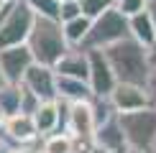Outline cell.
Segmentation results:
<instances>
[{"mask_svg":"<svg viewBox=\"0 0 156 153\" xmlns=\"http://www.w3.org/2000/svg\"><path fill=\"white\" fill-rule=\"evenodd\" d=\"M113 66L118 82H128V84H141L146 87L148 76H151V59H148V49L141 46L136 38H123V41L113 43V46L102 49Z\"/></svg>","mask_w":156,"mask_h":153,"instance_id":"cell-1","label":"cell"},{"mask_svg":"<svg viewBox=\"0 0 156 153\" xmlns=\"http://www.w3.org/2000/svg\"><path fill=\"white\" fill-rule=\"evenodd\" d=\"M26 46L31 49L36 64H46V66H56V61L72 49L64 36L62 21H56V18H36Z\"/></svg>","mask_w":156,"mask_h":153,"instance_id":"cell-2","label":"cell"},{"mask_svg":"<svg viewBox=\"0 0 156 153\" xmlns=\"http://www.w3.org/2000/svg\"><path fill=\"white\" fill-rule=\"evenodd\" d=\"M36 18L38 15L28 8L26 0H16V3L5 5V13L0 18V51L10 46H23L34 31Z\"/></svg>","mask_w":156,"mask_h":153,"instance_id":"cell-3","label":"cell"},{"mask_svg":"<svg viewBox=\"0 0 156 153\" xmlns=\"http://www.w3.org/2000/svg\"><path fill=\"white\" fill-rule=\"evenodd\" d=\"M131 36V28H128V18L123 15L118 8L102 13L100 18H95L92 21V28H90L87 38H84L82 49L84 51H92V49H108L113 46V43L123 41V38Z\"/></svg>","mask_w":156,"mask_h":153,"instance_id":"cell-4","label":"cell"},{"mask_svg":"<svg viewBox=\"0 0 156 153\" xmlns=\"http://www.w3.org/2000/svg\"><path fill=\"white\" fill-rule=\"evenodd\" d=\"M128 148L136 151H154L156 148V107H144L136 112L118 115Z\"/></svg>","mask_w":156,"mask_h":153,"instance_id":"cell-5","label":"cell"},{"mask_svg":"<svg viewBox=\"0 0 156 153\" xmlns=\"http://www.w3.org/2000/svg\"><path fill=\"white\" fill-rule=\"evenodd\" d=\"M90 54V89H92L95 97H110L113 94L115 84H118V76H115L113 66H110L105 51L100 49H92L87 51Z\"/></svg>","mask_w":156,"mask_h":153,"instance_id":"cell-6","label":"cell"},{"mask_svg":"<svg viewBox=\"0 0 156 153\" xmlns=\"http://www.w3.org/2000/svg\"><path fill=\"white\" fill-rule=\"evenodd\" d=\"M36 64L31 49L26 46H10V49H3L0 51V66H3V74L8 79V84H21L26 72Z\"/></svg>","mask_w":156,"mask_h":153,"instance_id":"cell-7","label":"cell"},{"mask_svg":"<svg viewBox=\"0 0 156 153\" xmlns=\"http://www.w3.org/2000/svg\"><path fill=\"white\" fill-rule=\"evenodd\" d=\"M110 105L118 115L126 112H136V110H144V107H151V100H148L146 87L141 84H128V82H118L110 94Z\"/></svg>","mask_w":156,"mask_h":153,"instance_id":"cell-8","label":"cell"},{"mask_svg":"<svg viewBox=\"0 0 156 153\" xmlns=\"http://www.w3.org/2000/svg\"><path fill=\"white\" fill-rule=\"evenodd\" d=\"M21 84L26 89H31L41 102H51L59 97L56 94V72H54V66H46V64H34L26 72Z\"/></svg>","mask_w":156,"mask_h":153,"instance_id":"cell-9","label":"cell"},{"mask_svg":"<svg viewBox=\"0 0 156 153\" xmlns=\"http://www.w3.org/2000/svg\"><path fill=\"white\" fill-rule=\"evenodd\" d=\"M41 138L38 135V127H36V120L34 115L28 112H16L10 117H5V125H3V140L10 145H26V143H36Z\"/></svg>","mask_w":156,"mask_h":153,"instance_id":"cell-10","label":"cell"},{"mask_svg":"<svg viewBox=\"0 0 156 153\" xmlns=\"http://www.w3.org/2000/svg\"><path fill=\"white\" fill-rule=\"evenodd\" d=\"M92 145L105 153H128V140H126V133H123V125L118 120V115L115 117L105 120V123H100L95 127V135H92Z\"/></svg>","mask_w":156,"mask_h":153,"instance_id":"cell-11","label":"cell"},{"mask_svg":"<svg viewBox=\"0 0 156 153\" xmlns=\"http://www.w3.org/2000/svg\"><path fill=\"white\" fill-rule=\"evenodd\" d=\"M54 72L59 76H74V79H90V54L84 49H77L72 46L67 54L56 61Z\"/></svg>","mask_w":156,"mask_h":153,"instance_id":"cell-12","label":"cell"},{"mask_svg":"<svg viewBox=\"0 0 156 153\" xmlns=\"http://www.w3.org/2000/svg\"><path fill=\"white\" fill-rule=\"evenodd\" d=\"M36 127H38V135L49 138L54 133H62V112H59V102L51 100V102H41L38 110L34 112Z\"/></svg>","mask_w":156,"mask_h":153,"instance_id":"cell-13","label":"cell"},{"mask_svg":"<svg viewBox=\"0 0 156 153\" xmlns=\"http://www.w3.org/2000/svg\"><path fill=\"white\" fill-rule=\"evenodd\" d=\"M56 100L64 102H84V100H92V89H90V82L84 79H74V76H59L56 74Z\"/></svg>","mask_w":156,"mask_h":153,"instance_id":"cell-14","label":"cell"},{"mask_svg":"<svg viewBox=\"0 0 156 153\" xmlns=\"http://www.w3.org/2000/svg\"><path fill=\"white\" fill-rule=\"evenodd\" d=\"M128 28H131V38L141 43V46L151 49L154 41H156V25L151 21V15H148V10L138 13V15H131L128 18Z\"/></svg>","mask_w":156,"mask_h":153,"instance_id":"cell-15","label":"cell"},{"mask_svg":"<svg viewBox=\"0 0 156 153\" xmlns=\"http://www.w3.org/2000/svg\"><path fill=\"white\" fill-rule=\"evenodd\" d=\"M62 25H64V36H67L69 46H77V49H82L84 38H87L90 28H92V18H87V15H80V18H74V21H69V23H62Z\"/></svg>","mask_w":156,"mask_h":153,"instance_id":"cell-16","label":"cell"},{"mask_svg":"<svg viewBox=\"0 0 156 153\" xmlns=\"http://www.w3.org/2000/svg\"><path fill=\"white\" fill-rule=\"evenodd\" d=\"M41 151L44 153H77L80 145H77V140L69 133H54V135L44 138Z\"/></svg>","mask_w":156,"mask_h":153,"instance_id":"cell-17","label":"cell"},{"mask_svg":"<svg viewBox=\"0 0 156 153\" xmlns=\"http://www.w3.org/2000/svg\"><path fill=\"white\" fill-rule=\"evenodd\" d=\"M0 107L8 117L21 112V84H5L0 89Z\"/></svg>","mask_w":156,"mask_h":153,"instance_id":"cell-18","label":"cell"},{"mask_svg":"<svg viewBox=\"0 0 156 153\" xmlns=\"http://www.w3.org/2000/svg\"><path fill=\"white\" fill-rule=\"evenodd\" d=\"M80 5H82V15H87V18L95 21L102 13L115 8V0H80Z\"/></svg>","mask_w":156,"mask_h":153,"instance_id":"cell-19","label":"cell"},{"mask_svg":"<svg viewBox=\"0 0 156 153\" xmlns=\"http://www.w3.org/2000/svg\"><path fill=\"white\" fill-rule=\"evenodd\" d=\"M26 3L38 18H56L59 21V0H26Z\"/></svg>","mask_w":156,"mask_h":153,"instance_id":"cell-20","label":"cell"},{"mask_svg":"<svg viewBox=\"0 0 156 153\" xmlns=\"http://www.w3.org/2000/svg\"><path fill=\"white\" fill-rule=\"evenodd\" d=\"M80 15H82L80 0H62L59 3V21L62 23H69V21H74V18H80Z\"/></svg>","mask_w":156,"mask_h":153,"instance_id":"cell-21","label":"cell"},{"mask_svg":"<svg viewBox=\"0 0 156 153\" xmlns=\"http://www.w3.org/2000/svg\"><path fill=\"white\" fill-rule=\"evenodd\" d=\"M146 5H148V0H118V3H115V8H118L126 18H131V15L144 13Z\"/></svg>","mask_w":156,"mask_h":153,"instance_id":"cell-22","label":"cell"},{"mask_svg":"<svg viewBox=\"0 0 156 153\" xmlns=\"http://www.w3.org/2000/svg\"><path fill=\"white\" fill-rule=\"evenodd\" d=\"M38 105H41V100L36 97L31 89H26L23 84H21V112H28V115H34L36 110H38Z\"/></svg>","mask_w":156,"mask_h":153,"instance_id":"cell-23","label":"cell"},{"mask_svg":"<svg viewBox=\"0 0 156 153\" xmlns=\"http://www.w3.org/2000/svg\"><path fill=\"white\" fill-rule=\"evenodd\" d=\"M146 92H148V100H151V107H156V69H151V76L146 82Z\"/></svg>","mask_w":156,"mask_h":153,"instance_id":"cell-24","label":"cell"},{"mask_svg":"<svg viewBox=\"0 0 156 153\" xmlns=\"http://www.w3.org/2000/svg\"><path fill=\"white\" fill-rule=\"evenodd\" d=\"M8 153H44L41 145H34V143H26V145H10Z\"/></svg>","mask_w":156,"mask_h":153,"instance_id":"cell-25","label":"cell"},{"mask_svg":"<svg viewBox=\"0 0 156 153\" xmlns=\"http://www.w3.org/2000/svg\"><path fill=\"white\" fill-rule=\"evenodd\" d=\"M146 10H148V15H151V21H154V25H156V0H148Z\"/></svg>","mask_w":156,"mask_h":153,"instance_id":"cell-26","label":"cell"},{"mask_svg":"<svg viewBox=\"0 0 156 153\" xmlns=\"http://www.w3.org/2000/svg\"><path fill=\"white\" fill-rule=\"evenodd\" d=\"M148 59H151V66L156 69V41H154V46L148 49Z\"/></svg>","mask_w":156,"mask_h":153,"instance_id":"cell-27","label":"cell"},{"mask_svg":"<svg viewBox=\"0 0 156 153\" xmlns=\"http://www.w3.org/2000/svg\"><path fill=\"white\" fill-rule=\"evenodd\" d=\"M8 148H10V143H5V140L0 138V153H8Z\"/></svg>","mask_w":156,"mask_h":153,"instance_id":"cell-28","label":"cell"},{"mask_svg":"<svg viewBox=\"0 0 156 153\" xmlns=\"http://www.w3.org/2000/svg\"><path fill=\"white\" fill-rule=\"evenodd\" d=\"M5 84H8V79H5V74H3V66H0V89H3Z\"/></svg>","mask_w":156,"mask_h":153,"instance_id":"cell-29","label":"cell"},{"mask_svg":"<svg viewBox=\"0 0 156 153\" xmlns=\"http://www.w3.org/2000/svg\"><path fill=\"white\" fill-rule=\"evenodd\" d=\"M5 117H8V115H5L3 107H0V130H3V125H5Z\"/></svg>","mask_w":156,"mask_h":153,"instance_id":"cell-30","label":"cell"},{"mask_svg":"<svg viewBox=\"0 0 156 153\" xmlns=\"http://www.w3.org/2000/svg\"><path fill=\"white\" fill-rule=\"evenodd\" d=\"M128 153H154V151H136V148H131Z\"/></svg>","mask_w":156,"mask_h":153,"instance_id":"cell-31","label":"cell"},{"mask_svg":"<svg viewBox=\"0 0 156 153\" xmlns=\"http://www.w3.org/2000/svg\"><path fill=\"white\" fill-rule=\"evenodd\" d=\"M3 13H5V5H3V3H0V18H3Z\"/></svg>","mask_w":156,"mask_h":153,"instance_id":"cell-32","label":"cell"},{"mask_svg":"<svg viewBox=\"0 0 156 153\" xmlns=\"http://www.w3.org/2000/svg\"><path fill=\"white\" fill-rule=\"evenodd\" d=\"M0 3H3V5H8V3H16V0H0Z\"/></svg>","mask_w":156,"mask_h":153,"instance_id":"cell-33","label":"cell"},{"mask_svg":"<svg viewBox=\"0 0 156 153\" xmlns=\"http://www.w3.org/2000/svg\"><path fill=\"white\" fill-rule=\"evenodd\" d=\"M115 3H118V0H115Z\"/></svg>","mask_w":156,"mask_h":153,"instance_id":"cell-34","label":"cell"},{"mask_svg":"<svg viewBox=\"0 0 156 153\" xmlns=\"http://www.w3.org/2000/svg\"><path fill=\"white\" fill-rule=\"evenodd\" d=\"M59 3H62V0H59Z\"/></svg>","mask_w":156,"mask_h":153,"instance_id":"cell-35","label":"cell"}]
</instances>
